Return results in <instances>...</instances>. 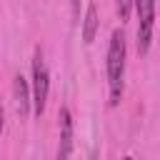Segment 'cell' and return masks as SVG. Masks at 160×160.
Segmentation results:
<instances>
[{
	"mask_svg": "<svg viewBox=\"0 0 160 160\" xmlns=\"http://www.w3.org/2000/svg\"><path fill=\"white\" fill-rule=\"evenodd\" d=\"M125 60H128L125 32H122L120 28H115L112 35H110V45H108V85H110V105H112V108L122 100Z\"/></svg>",
	"mask_w": 160,
	"mask_h": 160,
	"instance_id": "6da1fadb",
	"label": "cell"
},
{
	"mask_svg": "<svg viewBox=\"0 0 160 160\" xmlns=\"http://www.w3.org/2000/svg\"><path fill=\"white\" fill-rule=\"evenodd\" d=\"M32 112L40 118L45 112V105H48V92H50V72H48V65H45V58H42V50L35 48L32 52Z\"/></svg>",
	"mask_w": 160,
	"mask_h": 160,
	"instance_id": "7a4b0ae2",
	"label": "cell"
},
{
	"mask_svg": "<svg viewBox=\"0 0 160 160\" xmlns=\"http://www.w3.org/2000/svg\"><path fill=\"white\" fill-rule=\"evenodd\" d=\"M138 10V55H148L155 28V0H132Z\"/></svg>",
	"mask_w": 160,
	"mask_h": 160,
	"instance_id": "3957f363",
	"label": "cell"
},
{
	"mask_svg": "<svg viewBox=\"0 0 160 160\" xmlns=\"http://www.w3.org/2000/svg\"><path fill=\"white\" fill-rule=\"evenodd\" d=\"M58 125H60V148H58V158L65 160L72 152V115L70 110L62 105L58 112Z\"/></svg>",
	"mask_w": 160,
	"mask_h": 160,
	"instance_id": "277c9868",
	"label": "cell"
},
{
	"mask_svg": "<svg viewBox=\"0 0 160 160\" xmlns=\"http://www.w3.org/2000/svg\"><path fill=\"white\" fill-rule=\"evenodd\" d=\"M98 28H100V18H98V8L90 2L88 10H85V20H82V40L90 45L98 35Z\"/></svg>",
	"mask_w": 160,
	"mask_h": 160,
	"instance_id": "5b68a950",
	"label": "cell"
},
{
	"mask_svg": "<svg viewBox=\"0 0 160 160\" xmlns=\"http://www.w3.org/2000/svg\"><path fill=\"white\" fill-rule=\"evenodd\" d=\"M15 100H18V112L20 115H28V105H30V90H28V82L22 75L15 78Z\"/></svg>",
	"mask_w": 160,
	"mask_h": 160,
	"instance_id": "8992f818",
	"label": "cell"
},
{
	"mask_svg": "<svg viewBox=\"0 0 160 160\" xmlns=\"http://www.w3.org/2000/svg\"><path fill=\"white\" fill-rule=\"evenodd\" d=\"M130 8H132V0H115V10H118L120 22H125L130 18Z\"/></svg>",
	"mask_w": 160,
	"mask_h": 160,
	"instance_id": "52a82bcc",
	"label": "cell"
},
{
	"mask_svg": "<svg viewBox=\"0 0 160 160\" xmlns=\"http://www.w3.org/2000/svg\"><path fill=\"white\" fill-rule=\"evenodd\" d=\"M70 5H72V15L78 18V12H80V0H70Z\"/></svg>",
	"mask_w": 160,
	"mask_h": 160,
	"instance_id": "ba28073f",
	"label": "cell"
},
{
	"mask_svg": "<svg viewBox=\"0 0 160 160\" xmlns=\"http://www.w3.org/2000/svg\"><path fill=\"white\" fill-rule=\"evenodd\" d=\"M2 128H5V115H2V102H0V135H2Z\"/></svg>",
	"mask_w": 160,
	"mask_h": 160,
	"instance_id": "9c48e42d",
	"label": "cell"
}]
</instances>
